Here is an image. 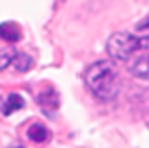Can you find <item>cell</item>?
<instances>
[{
	"mask_svg": "<svg viewBox=\"0 0 149 148\" xmlns=\"http://www.w3.org/2000/svg\"><path fill=\"white\" fill-rule=\"evenodd\" d=\"M85 82L97 99L111 101L120 92V77L116 65L109 59L92 63L85 72Z\"/></svg>",
	"mask_w": 149,
	"mask_h": 148,
	"instance_id": "cell-1",
	"label": "cell"
},
{
	"mask_svg": "<svg viewBox=\"0 0 149 148\" xmlns=\"http://www.w3.org/2000/svg\"><path fill=\"white\" fill-rule=\"evenodd\" d=\"M149 49V37H137L130 32H118L109 37L106 44V51L113 59L125 61L134 52Z\"/></svg>",
	"mask_w": 149,
	"mask_h": 148,
	"instance_id": "cell-2",
	"label": "cell"
},
{
	"mask_svg": "<svg viewBox=\"0 0 149 148\" xmlns=\"http://www.w3.org/2000/svg\"><path fill=\"white\" fill-rule=\"evenodd\" d=\"M23 106H24V99L21 94H16V92H10L3 99H0V111L3 115H10L12 111L21 110Z\"/></svg>",
	"mask_w": 149,
	"mask_h": 148,
	"instance_id": "cell-3",
	"label": "cell"
},
{
	"mask_svg": "<svg viewBox=\"0 0 149 148\" xmlns=\"http://www.w3.org/2000/svg\"><path fill=\"white\" fill-rule=\"evenodd\" d=\"M130 73L137 78H142V80H149V52L148 54H142L139 56L137 59H134L130 63Z\"/></svg>",
	"mask_w": 149,
	"mask_h": 148,
	"instance_id": "cell-4",
	"label": "cell"
},
{
	"mask_svg": "<svg viewBox=\"0 0 149 148\" xmlns=\"http://www.w3.org/2000/svg\"><path fill=\"white\" fill-rule=\"evenodd\" d=\"M26 134H28V138L31 140V141H35V143H45V141H50V138H52V132L43 125V124H31L30 127H28V131H26Z\"/></svg>",
	"mask_w": 149,
	"mask_h": 148,
	"instance_id": "cell-5",
	"label": "cell"
},
{
	"mask_svg": "<svg viewBox=\"0 0 149 148\" xmlns=\"http://www.w3.org/2000/svg\"><path fill=\"white\" fill-rule=\"evenodd\" d=\"M0 38L5 42H17L21 38V30L16 23H2L0 25Z\"/></svg>",
	"mask_w": 149,
	"mask_h": 148,
	"instance_id": "cell-6",
	"label": "cell"
},
{
	"mask_svg": "<svg viewBox=\"0 0 149 148\" xmlns=\"http://www.w3.org/2000/svg\"><path fill=\"white\" fill-rule=\"evenodd\" d=\"M38 103L43 106V108H57L59 106V96H57V92L54 91V89H47V91H43V92H40L38 94Z\"/></svg>",
	"mask_w": 149,
	"mask_h": 148,
	"instance_id": "cell-7",
	"label": "cell"
},
{
	"mask_svg": "<svg viewBox=\"0 0 149 148\" xmlns=\"http://www.w3.org/2000/svg\"><path fill=\"white\" fill-rule=\"evenodd\" d=\"M12 63H14V68H16V72H19V73H24V72H28V70L31 68V65H33V59H31L28 54H24V52H17Z\"/></svg>",
	"mask_w": 149,
	"mask_h": 148,
	"instance_id": "cell-8",
	"label": "cell"
},
{
	"mask_svg": "<svg viewBox=\"0 0 149 148\" xmlns=\"http://www.w3.org/2000/svg\"><path fill=\"white\" fill-rule=\"evenodd\" d=\"M16 54H17V52H16L14 47H3V49H0V70L7 68V66L14 61Z\"/></svg>",
	"mask_w": 149,
	"mask_h": 148,
	"instance_id": "cell-9",
	"label": "cell"
},
{
	"mask_svg": "<svg viewBox=\"0 0 149 148\" xmlns=\"http://www.w3.org/2000/svg\"><path fill=\"white\" fill-rule=\"evenodd\" d=\"M139 28H149V16L142 21V23H141V25H139Z\"/></svg>",
	"mask_w": 149,
	"mask_h": 148,
	"instance_id": "cell-10",
	"label": "cell"
},
{
	"mask_svg": "<svg viewBox=\"0 0 149 148\" xmlns=\"http://www.w3.org/2000/svg\"><path fill=\"white\" fill-rule=\"evenodd\" d=\"M16 148H24V147H16Z\"/></svg>",
	"mask_w": 149,
	"mask_h": 148,
	"instance_id": "cell-11",
	"label": "cell"
}]
</instances>
